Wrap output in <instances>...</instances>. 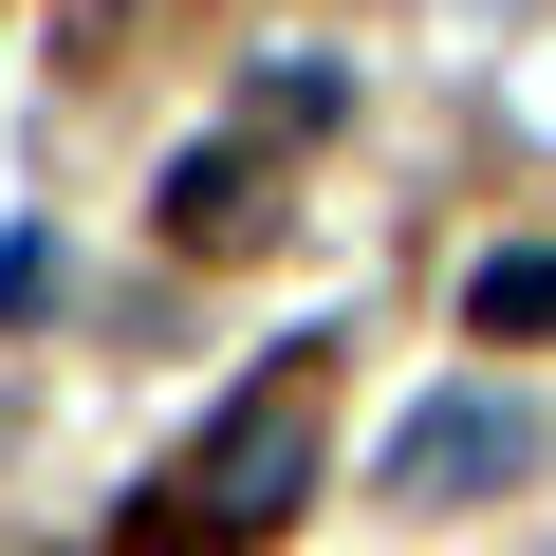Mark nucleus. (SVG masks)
Segmentation results:
<instances>
[{"label":"nucleus","instance_id":"f257e3e1","mask_svg":"<svg viewBox=\"0 0 556 556\" xmlns=\"http://www.w3.org/2000/svg\"><path fill=\"white\" fill-rule=\"evenodd\" d=\"M316 427H334V334H278V371H241L204 408V445L112 519V556H260L316 501Z\"/></svg>","mask_w":556,"mask_h":556},{"label":"nucleus","instance_id":"f03ea898","mask_svg":"<svg viewBox=\"0 0 556 556\" xmlns=\"http://www.w3.org/2000/svg\"><path fill=\"white\" fill-rule=\"evenodd\" d=\"M501 482H538V408H501V390H427V408L390 427V501H501Z\"/></svg>","mask_w":556,"mask_h":556},{"label":"nucleus","instance_id":"7ed1b4c3","mask_svg":"<svg viewBox=\"0 0 556 556\" xmlns=\"http://www.w3.org/2000/svg\"><path fill=\"white\" fill-rule=\"evenodd\" d=\"M278 223V130H204V149H167V241L186 260H241Z\"/></svg>","mask_w":556,"mask_h":556},{"label":"nucleus","instance_id":"20e7f679","mask_svg":"<svg viewBox=\"0 0 556 556\" xmlns=\"http://www.w3.org/2000/svg\"><path fill=\"white\" fill-rule=\"evenodd\" d=\"M464 316H482L501 353H519V334H556V260H538V241H519V260H482V278H464Z\"/></svg>","mask_w":556,"mask_h":556},{"label":"nucleus","instance_id":"39448f33","mask_svg":"<svg viewBox=\"0 0 556 556\" xmlns=\"http://www.w3.org/2000/svg\"><path fill=\"white\" fill-rule=\"evenodd\" d=\"M112 20H130V0H75V38H112Z\"/></svg>","mask_w":556,"mask_h":556}]
</instances>
